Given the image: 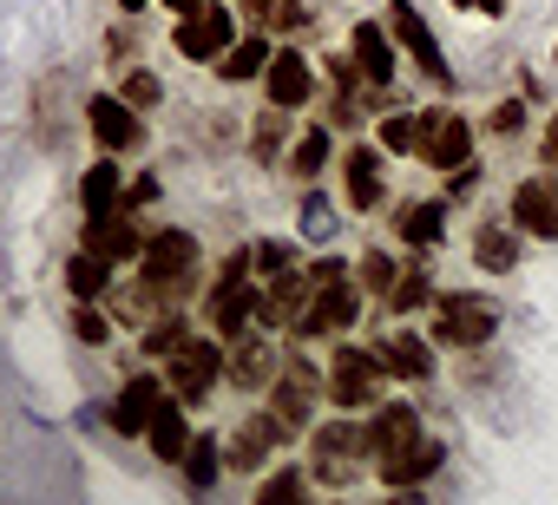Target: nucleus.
Returning a JSON list of instances; mask_svg holds the SVG:
<instances>
[{
  "instance_id": "f257e3e1",
  "label": "nucleus",
  "mask_w": 558,
  "mask_h": 505,
  "mask_svg": "<svg viewBox=\"0 0 558 505\" xmlns=\"http://www.w3.org/2000/svg\"><path fill=\"white\" fill-rule=\"evenodd\" d=\"M197 236L191 230H151L145 236V249H138V276L165 296V309H178L184 316V303L197 296Z\"/></svg>"
},
{
  "instance_id": "f03ea898",
  "label": "nucleus",
  "mask_w": 558,
  "mask_h": 505,
  "mask_svg": "<svg viewBox=\"0 0 558 505\" xmlns=\"http://www.w3.org/2000/svg\"><path fill=\"white\" fill-rule=\"evenodd\" d=\"M499 335V303L480 296V290H440L434 296V348H453V355H473Z\"/></svg>"
},
{
  "instance_id": "7ed1b4c3",
  "label": "nucleus",
  "mask_w": 558,
  "mask_h": 505,
  "mask_svg": "<svg viewBox=\"0 0 558 505\" xmlns=\"http://www.w3.org/2000/svg\"><path fill=\"white\" fill-rule=\"evenodd\" d=\"M310 479L316 485H349L362 466H368V427L355 414H336L323 427H310Z\"/></svg>"
},
{
  "instance_id": "20e7f679",
  "label": "nucleus",
  "mask_w": 558,
  "mask_h": 505,
  "mask_svg": "<svg viewBox=\"0 0 558 505\" xmlns=\"http://www.w3.org/2000/svg\"><path fill=\"white\" fill-rule=\"evenodd\" d=\"M323 381H329V401H336L342 414H362V407H381V401H388V368H381V355H375V348H355V342H336Z\"/></svg>"
},
{
  "instance_id": "39448f33",
  "label": "nucleus",
  "mask_w": 558,
  "mask_h": 505,
  "mask_svg": "<svg viewBox=\"0 0 558 505\" xmlns=\"http://www.w3.org/2000/svg\"><path fill=\"white\" fill-rule=\"evenodd\" d=\"M381 14H388L381 27H388V34H395V47L408 53V66H414L427 86H440V93H447V86H453V66H447V53H440V34L427 27V14L414 8V0H388Z\"/></svg>"
},
{
  "instance_id": "423d86ee",
  "label": "nucleus",
  "mask_w": 558,
  "mask_h": 505,
  "mask_svg": "<svg viewBox=\"0 0 558 505\" xmlns=\"http://www.w3.org/2000/svg\"><path fill=\"white\" fill-rule=\"evenodd\" d=\"M217 381H223V342H217V335H191L184 348L165 355V387H171L184 407H204Z\"/></svg>"
},
{
  "instance_id": "0eeeda50",
  "label": "nucleus",
  "mask_w": 558,
  "mask_h": 505,
  "mask_svg": "<svg viewBox=\"0 0 558 505\" xmlns=\"http://www.w3.org/2000/svg\"><path fill=\"white\" fill-rule=\"evenodd\" d=\"M414 158H427L434 171H453L473 158V119L453 106H427L414 112Z\"/></svg>"
},
{
  "instance_id": "6e6552de",
  "label": "nucleus",
  "mask_w": 558,
  "mask_h": 505,
  "mask_svg": "<svg viewBox=\"0 0 558 505\" xmlns=\"http://www.w3.org/2000/svg\"><path fill=\"white\" fill-rule=\"evenodd\" d=\"M329 394V381L303 361V355H283V374L269 381V414L283 420L290 433H310V420H316V401Z\"/></svg>"
},
{
  "instance_id": "1a4fd4ad",
  "label": "nucleus",
  "mask_w": 558,
  "mask_h": 505,
  "mask_svg": "<svg viewBox=\"0 0 558 505\" xmlns=\"http://www.w3.org/2000/svg\"><path fill=\"white\" fill-rule=\"evenodd\" d=\"M355 322H362V283L336 276V283H316V296H310V309L296 322V342H336Z\"/></svg>"
},
{
  "instance_id": "9d476101",
  "label": "nucleus",
  "mask_w": 558,
  "mask_h": 505,
  "mask_svg": "<svg viewBox=\"0 0 558 505\" xmlns=\"http://www.w3.org/2000/svg\"><path fill=\"white\" fill-rule=\"evenodd\" d=\"M243 27H236V8H223V0H204L197 14H184L178 27H171V47L191 60V66H217V53L236 40Z\"/></svg>"
},
{
  "instance_id": "9b49d317",
  "label": "nucleus",
  "mask_w": 558,
  "mask_h": 505,
  "mask_svg": "<svg viewBox=\"0 0 558 505\" xmlns=\"http://www.w3.org/2000/svg\"><path fill=\"white\" fill-rule=\"evenodd\" d=\"M80 119H86L93 145H99V151H112V158H125V151H145V112H132L119 93H86Z\"/></svg>"
},
{
  "instance_id": "f8f14e48",
  "label": "nucleus",
  "mask_w": 558,
  "mask_h": 505,
  "mask_svg": "<svg viewBox=\"0 0 558 505\" xmlns=\"http://www.w3.org/2000/svg\"><path fill=\"white\" fill-rule=\"evenodd\" d=\"M512 230L519 236H538V243H558V171H532L512 184V204H506Z\"/></svg>"
},
{
  "instance_id": "ddd939ff",
  "label": "nucleus",
  "mask_w": 558,
  "mask_h": 505,
  "mask_svg": "<svg viewBox=\"0 0 558 505\" xmlns=\"http://www.w3.org/2000/svg\"><path fill=\"white\" fill-rule=\"evenodd\" d=\"M263 93H269L276 112H303L316 99V60L303 47H276L269 66H263Z\"/></svg>"
},
{
  "instance_id": "4468645a",
  "label": "nucleus",
  "mask_w": 558,
  "mask_h": 505,
  "mask_svg": "<svg viewBox=\"0 0 558 505\" xmlns=\"http://www.w3.org/2000/svg\"><path fill=\"white\" fill-rule=\"evenodd\" d=\"M283 374V348H276L269 335H243V342H230L223 348V381L236 387V394H269V381Z\"/></svg>"
},
{
  "instance_id": "2eb2a0df",
  "label": "nucleus",
  "mask_w": 558,
  "mask_h": 505,
  "mask_svg": "<svg viewBox=\"0 0 558 505\" xmlns=\"http://www.w3.org/2000/svg\"><path fill=\"white\" fill-rule=\"evenodd\" d=\"M290 440H296V433L276 420L269 407H263V414H243V420L230 427V440H223V466H230V472H256L276 446H290Z\"/></svg>"
},
{
  "instance_id": "dca6fc26",
  "label": "nucleus",
  "mask_w": 558,
  "mask_h": 505,
  "mask_svg": "<svg viewBox=\"0 0 558 505\" xmlns=\"http://www.w3.org/2000/svg\"><path fill=\"white\" fill-rule=\"evenodd\" d=\"M145 236H151V230H145L132 210H112V217H86V230H80V249H93V257H106V263L119 270V263H138Z\"/></svg>"
},
{
  "instance_id": "f3484780",
  "label": "nucleus",
  "mask_w": 558,
  "mask_h": 505,
  "mask_svg": "<svg viewBox=\"0 0 558 505\" xmlns=\"http://www.w3.org/2000/svg\"><path fill=\"white\" fill-rule=\"evenodd\" d=\"M381 164H388L381 145H349V151H342L336 171H342V197H349V210H381V204H388V171H381Z\"/></svg>"
},
{
  "instance_id": "a211bd4d",
  "label": "nucleus",
  "mask_w": 558,
  "mask_h": 505,
  "mask_svg": "<svg viewBox=\"0 0 558 505\" xmlns=\"http://www.w3.org/2000/svg\"><path fill=\"white\" fill-rule=\"evenodd\" d=\"M165 381L158 374H132V381H119V394H112V407H106V420H112V433H125V440H138L145 427H151V414L165 407Z\"/></svg>"
},
{
  "instance_id": "6ab92c4d",
  "label": "nucleus",
  "mask_w": 558,
  "mask_h": 505,
  "mask_svg": "<svg viewBox=\"0 0 558 505\" xmlns=\"http://www.w3.org/2000/svg\"><path fill=\"white\" fill-rule=\"evenodd\" d=\"M349 60L362 66L368 86H395V73H401V47H395V34L381 21H355L349 27Z\"/></svg>"
},
{
  "instance_id": "aec40b11",
  "label": "nucleus",
  "mask_w": 558,
  "mask_h": 505,
  "mask_svg": "<svg viewBox=\"0 0 558 505\" xmlns=\"http://www.w3.org/2000/svg\"><path fill=\"white\" fill-rule=\"evenodd\" d=\"M310 296H316V270H283V276H269L256 322H263V329H296L303 309H310Z\"/></svg>"
},
{
  "instance_id": "412c9836",
  "label": "nucleus",
  "mask_w": 558,
  "mask_h": 505,
  "mask_svg": "<svg viewBox=\"0 0 558 505\" xmlns=\"http://www.w3.org/2000/svg\"><path fill=\"white\" fill-rule=\"evenodd\" d=\"M375 355H381L388 381H434V361H440L434 335H421V329H395V335H381Z\"/></svg>"
},
{
  "instance_id": "4be33fe9",
  "label": "nucleus",
  "mask_w": 558,
  "mask_h": 505,
  "mask_svg": "<svg viewBox=\"0 0 558 505\" xmlns=\"http://www.w3.org/2000/svg\"><path fill=\"white\" fill-rule=\"evenodd\" d=\"M414 440H421V407H414V401H381L375 420H368V459L381 466V459L408 453Z\"/></svg>"
},
{
  "instance_id": "5701e85b",
  "label": "nucleus",
  "mask_w": 558,
  "mask_h": 505,
  "mask_svg": "<svg viewBox=\"0 0 558 505\" xmlns=\"http://www.w3.org/2000/svg\"><path fill=\"white\" fill-rule=\"evenodd\" d=\"M256 309H263L256 283H223V290H210V335H217V342H243L250 322H256Z\"/></svg>"
},
{
  "instance_id": "b1692460",
  "label": "nucleus",
  "mask_w": 558,
  "mask_h": 505,
  "mask_svg": "<svg viewBox=\"0 0 558 505\" xmlns=\"http://www.w3.org/2000/svg\"><path fill=\"white\" fill-rule=\"evenodd\" d=\"M329 164H336V132H329V125H303V132L290 138V151H283V171H290L296 184H316Z\"/></svg>"
},
{
  "instance_id": "393cba45",
  "label": "nucleus",
  "mask_w": 558,
  "mask_h": 505,
  "mask_svg": "<svg viewBox=\"0 0 558 505\" xmlns=\"http://www.w3.org/2000/svg\"><path fill=\"white\" fill-rule=\"evenodd\" d=\"M395 236H401L408 249H440V236H447V197H414V204H401V210H395Z\"/></svg>"
},
{
  "instance_id": "a878e982",
  "label": "nucleus",
  "mask_w": 558,
  "mask_h": 505,
  "mask_svg": "<svg viewBox=\"0 0 558 505\" xmlns=\"http://www.w3.org/2000/svg\"><path fill=\"white\" fill-rule=\"evenodd\" d=\"M119 204H125V171H119V158L106 151V158H93L86 177H80V210H86V217H112Z\"/></svg>"
},
{
  "instance_id": "bb28decb",
  "label": "nucleus",
  "mask_w": 558,
  "mask_h": 505,
  "mask_svg": "<svg viewBox=\"0 0 558 505\" xmlns=\"http://www.w3.org/2000/svg\"><path fill=\"white\" fill-rule=\"evenodd\" d=\"M447 466V446L434 440V433H421L408 453H395V459H381V485H427L434 472Z\"/></svg>"
},
{
  "instance_id": "cd10ccee",
  "label": "nucleus",
  "mask_w": 558,
  "mask_h": 505,
  "mask_svg": "<svg viewBox=\"0 0 558 505\" xmlns=\"http://www.w3.org/2000/svg\"><path fill=\"white\" fill-rule=\"evenodd\" d=\"M269 53H276V47H269V34H236V40L217 53V66H210V73H217L223 86H243V79H263Z\"/></svg>"
},
{
  "instance_id": "c85d7f7f",
  "label": "nucleus",
  "mask_w": 558,
  "mask_h": 505,
  "mask_svg": "<svg viewBox=\"0 0 558 505\" xmlns=\"http://www.w3.org/2000/svg\"><path fill=\"white\" fill-rule=\"evenodd\" d=\"M145 446H151L165 466H178V459H184V446H191V420H184V401H178V394H165V407L151 414Z\"/></svg>"
},
{
  "instance_id": "c756f323",
  "label": "nucleus",
  "mask_w": 558,
  "mask_h": 505,
  "mask_svg": "<svg viewBox=\"0 0 558 505\" xmlns=\"http://www.w3.org/2000/svg\"><path fill=\"white\" fill-rule=\"evenodd\" d=\"M178 472H184V485H191V498H204V492H217V479H223V440H217V433H191V446H184V459H178Z\"/></svg>"
},
{
  "instance_id": "7c9ffc66",
  "label": "nucleus",
  "mask_w": 558,
  "mask_h": 505,
  "mask_svg": "<svg viewBox=\"0 0 558 505\" xmlns=\"http://www.w3.org/2000/svg\"><path fill=\"white\" fill-rule=\"evenodd\" d=\"M473 263H480L486 276H506V270L519 263V230H512L506 217H493V223L473 230Z\"/></svg>"
},
{
  "instance_id": "2f4dec72",
  "label": "nucleus",
  "mask_w": 558,
  "mask_h": 505,
  "mask_svg": "<svg viewBox=\"0 0 558 505\" xmlns=\"http://www.w3.org/2000/svg\"><path fill=\"white\" fill-rule=\"evenodd\" d=\"M290 138H296V119H290V112H276V106H269V112L250 119V158H256V164H283Z\"/></svg>"
},
{
  "instance_id": "473e14b6",
  "label": "nucleus",
  "mask_w": 558,
  "mask_h": 505,
  "mask_svg": "<svg viewBox=\"0 0 558 505\" xmlns=\"http://www.w3.org/2000/svg\"><path fill=\"white\" fill-rule=\"evenodd\" d=\"M310 498H316L310 466H276V472H263V485H256L250 505H310Z\"/></svg>"
},
{
  "instance_id": "72a5a7b5",
  "label": "nucleus",
  "mask_w": 558,
  "mask_h": 505,
  "mask_svg": "<svg viewBox=\"0 0 558 505\" xmlns=\"http://www.w3.org/2000/svg\"><path fill=\"white\" fill-rule=\"evenodd\" d=\"M66 290H73V303H106V290H112V263L93 257V249H73V257H66Z\"/></svg>"
},
{
  "instance_id": "f704fd0d",
  "label": "nucleus",
  "mask_w": 558,
  "mask_h": 505,
  "mask_svg": "<svg viewBox=\"0 0 558 505\" xmlns=\"http://www.w3.org/2000/svg\"><path fill=\"white\" fill-rule=\"evenodd\" d=\"M434 276L421 270V263H401V276H395V290H388V309H395V322L401 316H414V309H434Z\"/></svg>"
},
{
  "instance_id": "c9c22d12",
  "label": "nucleus",
  "mask_w": 558,
  "mask_h": 505,
  "mask_svg": "<svg viewBox=\"0 0 558 505\" xmlns=\"http://www.w3.org/2000/svg\"><path fill=\"white\" fill-rule=\"evenodd\" d=\"M119 99L132 106V112H151V106H165V86H158V73L151 66H119Z\"/></svg>"
},
{
  "instance_id": "e433bc0d",
  "label": "nucleus",
  "mask_w": 558,
  "mask_h": 505,
  "mask_svg": "<svg viewBox=\"0 0 558 505\" xmlns=\"http://www.w3.org/2000/svg\"><path fill=\"white\" fill-rule=\"evenodd\" d=\"M184 342H191V322H184V316H158L151 329H138V355H158V361H165L171 348H184Z\"/></svg>"
},
{
  "instance_id": "4c0bfd02",
  "label": "nucleus",
  "mask_w": 558,
  "mask_h": 505,
  "mask_svg": "<svg viewBox=\"0 0 558 505\" xmlns=\"http://www.w3.org/2000/svg\"><path fill=\"white\" fill-rule=\"evenodd\" d=\"M375 145H381V151H395V158H408V151H414V112L388 106V112L375 119Z\"/></svg>"
},
{
  "instance_id": "58836bf2",
  "label": "nucleus",
  "mask_w": 558,
  "mask_h": 505,
  "mask_svg": "<svg viewBox=\"0 0 558 505\" xmlns=\"http://www.w3.org/2000/svg\"><path fill=\"white\" fill-rule=\"evenodd\" d=\"M395 276H401V263L388 257V249H368V257H362V270H355V283H362V296H381V303H388V290H395Z\"/></svg>"
},
{
  "instance_id": "ea45409f",
  "label": "nucleus",
  "mask_w": 558,
  "mask_h": 505,
  "mask_svg": "<svg viewBox=\"0 0 558 505\" xmlns=\"http://www.w3.org/2000/svg\"><path fill=\"white\" fill-rule=\"evenodd\" d=\"M112 329H119V322L106 316V303H73V335H80L86 348H106Z\"/></svg>"
},
{
  "instance_id": "a19ab883",
  "label": "nucleus",
  "mask_w": 558,
  "mask_h": 505,
  "mask_svg": "<svg viewBox=\"0 0 558 505\" xmlns=\"http://www.w3.org/2000/svg\"><path fill=\"white\" fill-rule=\"evenodd\" d=\"M250 257H256V276H263V283H269V276H283V270H296V249H290L283 236L250 243Z\"/></svg>"
},
{
  "instance_id": "79ce46f5",
  "label": "nucleus",
  "mask_w": 558,
  "mask_h": 505,
  "mask_svg": "<svg viewBox=\"0 0 558 505\" xmlns=\"http://www.w3.org/2000/svg\"><path fill=\"white\" fill-rule=\"evenodd\" d=\"M276 14H283V0H236V27L243 34H276Z\"/></svg>"
},
{
  "instance_id": "37998d69",
  "label": "nucleus",
  "mask_w": 558,
  "mask_h": 505,
  "mask_svg": "<svg viewBox=\"0 0 558 505\" xmlns=\"http://www.w3.org/2000/svg\"><path fill=\"white\" fill-rule=\"evenodd\" d=\"M303 236H316V243H329V236H336V204H329V197H316V190L303 197Z\"/></svg>"
},
{
  "instance_id": "c03bdc74",
  "label": "nucleus",
  "mask_w": 558,
  "mask_h": 505,
  "mask_svg": "<svg viewBox=\"0 0 558 505\" xmlns=\"http://www.w3.org/2000/svg\"><path fill=\"white\" fill-rule=\"evenodd\" d=\"M486 132H493V138H519V132H525V99H499V106L486 112Z\"/></svg>"
},
{
  "instance_id": "a18cd8bd",
  "label": "nucleus",
  "mask_w": 558,
  "mask_h": 505,
  "mask_svg": "<svg viewBox=\"0 0 558 505\" xmlns=\"http://www.w3.org/2000/svg\"><path fill=\"white\" fill-rule=\"evenodd\" d=\"M473 190H480V158H466V164H453V171H447V197H453V204H460V197H473Z\"/></svg>"
},
{
  "instance_id": "49530a36",
  "label": "nucleus",
  "mask_w": 558,
  "mask_h": 505,
  "mask_svg": "<svg viewBox=\"0 0 558 505\" xmlns=\"http://www.w3.org/2000/svg\"><path fill=\"white\" fill-rule=\"evenodd\" d=\"M145 204H158V177H132V184H125V204H119V210H132V217H138Z\"/></svg>"
},
{
  "instance_id": "de8ad7c7",
  "label": "nucleus",
  "mask_w": 558,
  "mask_h": 505,
  "mask_svg": "<svg viewBox=\"0 0 558 505\" xmlns=\"http://www.w3.org/2000/svg\"><path fill=\"white\" fill-rule=\"evenodd\" d=\"M538 158H545V171H558V112H551L545 132H538Z\"/></svg>"
},
{
  "instance_id": "09e8293b",
  "label": "nucleus",
  "mask_w": 558,
  "mask_h": 505,
  "mask_svg": "<svg viewBox=\"0 0 558 505\" xmlns=\"http://www.w3.org/2000/svg\"><path fill=\"white\" fill-rule=\"evenodd\" d=\"M381 505H427V492H421V485H388Z\"/></svg>"
},
{
  "instance_id": "8fccbe9b",
  "label": "nucleus",
  "mask_w": 558,
  "mask_h": 505,
  "mask_svg": "<svg viewBox=\"0 0 558 505\" xmlns=\"http://www.w3.org/2000/svg\"><path fill=\"white\" fill-rule=\"evenodd\" d=\"M453 8H466V14H486V21H499V14H506V0H453Z\"/></svg>"
},
{
  "instance_id": "3c124183",
  "label": "nucleus",
  "mask_w": 558,
  "mask_h": 505,
  "mask_svg": "<svg viewBox=\"0 0 558 505\" xmlns=\"http://www.w3.org/2000/svg\"><path fill=\"white\" fill-rule=\"evenodd\" d=\"M165 8H171V14L184 21V14H197V8H204V0H165Z\"/></svg>"
},
{
  "instance_id": "603ef678",
  "label": "nucleus",
  "mask_w": 558,
  "mask_h": 505,
  "mask_svg": "<svg viewBox=\"0 0 558 505\" xmlns=\"http://www.w3.org/2000/svg\"><path fill=\"white\" fill-rule=\"evenodd\" d=\"M119 14H132V21H138V14H145V0H119Z\"/></svg>"
},
{
  "instance_id": "864d4df0",
  "label": "nucleus",
  "mask_w": 558,
  "mask_h": 505,
  "mask_svg": "<svg viewBox=\"0 0 558 505\" xmlns=\"http://www.w3.org/2000/svg\"><path fill=\"white\" fill-rule=\"evenodd\" d=\"M551 66H558V47H551Z\"/></svg>"
},
{
  "instance_id": "5fc2aeb1",
  "label": "nucleus",
  "mask_w": 558,
  "mask_h": 505,
  "mask_svg": "<svg viewBox=\"0 0 558 505\" xmlns=\"http://www.w3.org/2000/svg\"><path fill=\"white\" fill-rule=\"evenodd\" d=\"M329 505H349V498H329Z\"/></svg>"
}]
</instances>
